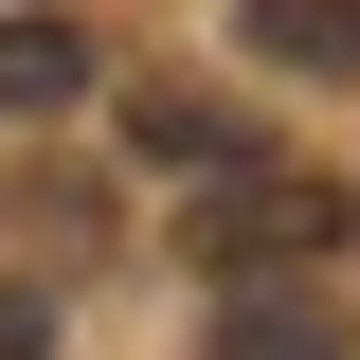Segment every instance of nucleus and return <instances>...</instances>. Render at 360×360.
<instances>
[{"label": "nucleus", "instance_id": "f257e3e1", "mask_svg": "<svg viewBox=\"0 0 360 360\" xmlns=\"http://www.w3.org/2000/svg\"><path fill=\"white\" fill-rule=\"evenodd\" d=\"M180 234H198V270L234 288V270H324V252L360 234V198H342L324 162H217V198H198Z\"/></svg>", "mask_w": 360, "mask_h": 360}, {"label": "nucleus", "instance_id": "f03ea898", "mask_svg": "<svg viewBox=\"0 0 360 360\" xmlns=\"http://www.w3.org/2000/svg\"><path fill=\"white\" fill-rule=\"evenodd\" d=\"M217 360H342L324 270H234V288H217Z\"/></svg>", "mask_w": 360, "mask_h": 360}, {"label": "nucleus", "instance_id": "7ed1b4c3", "mask_svg": "<svg viewBox=\"0 0 360 360\" xmlns=\"http://www.w3.org/2000/svg\"><path fill=\"white\" fill-rule=\"evenodd\" d=\"M234 37L307 90H360V0H234Z\"/></svg>", "mask_w": 360, "mask_h": 360}, {"label": "nucleus", "instance_id": "20e7f679", "mask_svg": "<svg viewBox=\"0 0 360 360\" xmlns=\"http://www.w3.org/2000/svg\"><path fill=\"white\" fill-rule=\"evenodd\" d=\"M72 90H90V37H72V18H0V108H18V127L72 108Z\"/></svg>", "mask_w": 360, "mask_h": 360}, {"label": "nucleus", "instance_id": "39448f33", "mask_svg": "<svg viewBox=\"0 0 360 360\" xmlns=\"http://www.w3.org/2000/svg\"><path fill=\"white\" fill-rule=\"evenodd\" d=\"M127 127H144V162H180V180L252 162V127H234V108H180V90H162V108H127Z\"/></svg>", "mask_w": 360, "mask_h": 360}]
</instances>
